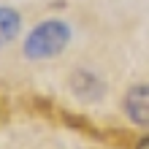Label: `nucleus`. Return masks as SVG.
<instances>
[{"label":"nucleus","mask_w":149,"mask_h":149,"mask_svg":"<svg viewBox=\"0 0 149 149\" xmlns=\"http://www.w3.org/2000/svg\"><path fill=\"white\" fill-rule=\"evenodd\" d=\"M71 41V27L60 19H46L30 30L24 38V57L30 60H49L57 57Z\"/></svg>","instance_id":"nucleus-1"},{"label":"nucleus","mask_w":149,"mask_h":149,"mask_svg":"<svg viewBox=\"0 0 149 149\" xmlns=\"http://www.w3.org/2000/svg\"><path fill=\"white\" fill-rule=\"evenodd\" d=\"M127 119L138 127H149V84H136L130 87L125 100H122Z\"/></svg>","instance_id":"nucleus-2"},{"label":"nucleus","mask_w":149,"mask_h":149,"mask_svg":"<svg viewBox=\"0 0 149 149\" xmlns=\"http://www.w3.org/2000/svg\"><path fill=\"white\" fill-rule=\"evenodd\" d=\"M19 27H22L19 11L0 6V46H6L8 41H14L16 36H19Z\"/></svg>","instance_id":"nucleus-3"},{"label":"nucleus","mask_w":149,"mask_h":149,"mask_svg":"<svg viewBox=\"0 0 149 149\" xmlns=\"http://www.w3.org/2000/svg\"><path fill=\"white\" fill-rule=\"evenodd\" d=\"M136 149H149V136H144V138H141V141H138V144H136Z\"/></svg>","instance_id":"nucleus-4"}]
</instances>
